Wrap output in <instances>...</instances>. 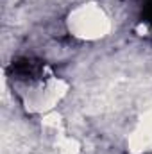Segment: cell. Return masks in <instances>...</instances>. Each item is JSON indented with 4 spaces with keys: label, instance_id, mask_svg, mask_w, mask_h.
I'll list each match as a JSON object with an SVG mask.
<instances>
[{
    "label": "cell",
    "instance_id": "1",
    "mask_svg": "<svg viewBox=\"0 0 152 154\" xmlns=\"http://www.w3.org/2000/svg\"><path fill=\"white\" fill-rule=\"evenodd\" d=\"M68 27L79 38L97 39L108 34L109 20L97 4H82L70 13Z\"/></svg>",
    "mask_w": 152,
    "mask_h": 154
}]
</instances>
